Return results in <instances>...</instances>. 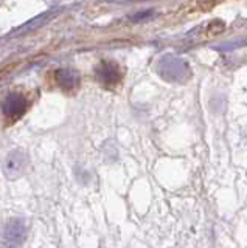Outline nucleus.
I'll return each instance as SVG.
<instances>
[{"mask_svg": "<svg viewBox=\"0 0 247 248\" xmlns=\"http://www.w3.org/2000/svg\"><path fill=\"white\" fill-rule=\"evenodd\" d=\"M0 2H2V0H0Z\"/></svg>", "mask_w": 247, "mask_h": 248, "instance_id": "7", "label": "nucleus"}, {"mask_svg": "<svg viewBox=\"0 0 247 248\" xmlns=\"http://www.w3.org/2000/svg\"><path fill=\"white\" fill-rule=\"evenodd\" d=\"M28 108V101L22 93H10L2 101V113L10 120H17Z\"/></svg>", "mask_w": 247, "mask_h": 248, "instance_id": "4", "label": "nucleus"}, {"mask_svg": "<svg viewBox=\"0 0 247 248\" xmlns=\"http://www.w3.org/2000/svg\"><path fill=\"white\" fill-rule=\"evenodd\" d=\"M28 165H30L28 155L24 151H20V149L11 151L5 158L3 172L10 180H14V178H19L20 175H24L27 172Z\"/></svg>", "mask_w": 247, "mask_h": 248, "instance_id": "3", "label": "nucleus"}, {"mask_svg": "<svg viewBox=\"0 0 247 248\" xmlns=\"http://www.w3.org/2000/svg\"><path fill=\"white\" fill-rule=\"evenodd\" d=\"M56 82L63 90H75L80 84V75L72 68H61L56 72Z\"/></svg>", "mask_w": 247, "mask_h": 248, "instance_id": "6", "label": "nucleus"}, {"mask_svg": "<svg viewBox=\"0 0 247 248\" xmlns=\"http://www.w3.org/2000/svg\"><path fill=\"white\" fill-rule=\"evenodd\" d=\"M97 78L106 87H112V85H117L121 75L117 64H114V62H101L97 68Z\"/></svg>", "mask_w": 247, "mask_h": 248, "instance_id": "5", "label": "nucleus"}, {"mask_svg": "<svg viewBox=\"0 0 247 248\" xmlns=\"http://www.w3.org/2000/svg\"><path fill=\"white\" fill-rule=\"evenodd\" d=\"M157 73L168 82H185L190 76V65L187 61L174 54H165L157 62Z\"/></svg>", "mask_w": 247, "mask_h": 248, "instance_id": "1", "label": "nucleus"}, {"mask_svg": "<svg viewBox=\"0 0 247 248\" xmlns=\"http://www.w3.org/2000/svg\"><path fill=\"white\" fill-rule=\"evenodd\" d=\"M28 227L24 219H10L3 225L0 236H2L3 244L8 248H19L25 242Z\"/></svg>", "mask_w": 247, "mask_h": 248, "instance_id": "2", "label": "nucleus"}]
</instances>
